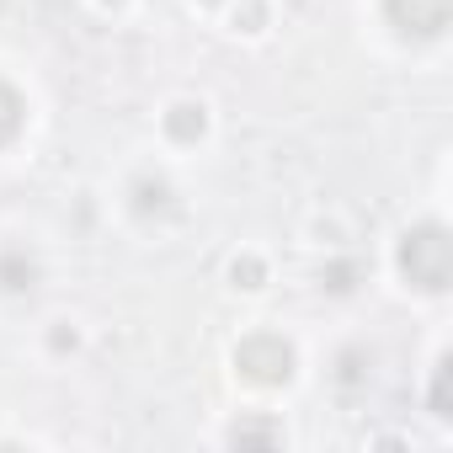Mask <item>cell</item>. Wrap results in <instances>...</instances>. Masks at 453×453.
<instances>
[{
  "instance_id": "cell-1",
  "label": "cell",
  "mask_w": 453,
  "mask_h": 453,
  "mask_svg": "<svg viewBox=\"0 0 453 453\" xmlns=\"http://www.w3.org/2000/svg\"><path fill=\"white\" fill-rule=\"evenodd\" d=\"M400 273L426 294H442L453 283V241L442 224H416L400 241Z\"/></svg>"
},
{
  "instance_id": "cell-2",
  "label": "cell",
  "mask_w": 453,
  "mask_h": 453,
  "mask_svg": "<svg viewBox=\"0 0 453 453\" xmlns=\"http://www.w3.org/2000/svg\"><path fill=\"white\" fill-rule=\"evenodd\" d=\"M235 368L251 379V384H288L294 379V347L283 336H246L241 352H235Z\"/></svg>"
},
{
  "instance_id": "cell-3",
  "label": "cell",
  "mask_w": 453,
  "mask_h": 453,
  "mask_svg": "<svg viewBox=\"0 0 453 453\" xmlns=\"http://www.w3.org/2000/svg\"><path fill=\"white\" fill-rule=\"evenodd\" d=\"M384 12L405 38H437L453 17V0H384Z\"/></svg>"
},
{
  "instance_id": "cell-4",
  "label": "cell",
  "mask_w": 453,
  "mask_h": 453,
  "mask_svg": "<svg viewBox=\"0 0 453 453\" xmlns=\"http://www.w3.org/2000/svg\"><path fill=\"white\" fill-rule=\"evenodd\" d=\"M22 118H27V107H22V96L0 81V144H12L17 134H22Z\"/></svg>"
},
{
  "instance_id": "cell-5",
  "label": "cell",
  "mask_w": 453,
  "mask_h": 453,
  "mask_svg": "<svg viewBox=\"0 0 453 453\" xmlns=\"http://www.w3.org/2000/svg\"><path fill=\"white\" fill-rule=\"evenodd\" d=\"M432 416H442V421L453 416V363H448V357H442L437 373H432Z\"/></svg>"
},
{
  "instance_id": "cell-6",
  "label": "cell",
  "mask_w": 453,
  "mask_h": 453,
  "mask_svg": "<svg viewBox=\"0 0 453 453\" xmlns=\"http://www.w3.org/2000/svg\"><path fill=\"white\" fill-rule=\"evenodd\" d=\"M165 128H171L176 139H197V134H203V107H192V102L176 107V112L165 118Z\"/></svg>"
},
{
  "instance_id": "cell-7",
  "label": "cell",
  "mask_w": 453,
  "mask_h": 453,
  "mask_svg": "<svg viewBox=\"0 0 453 453\" xmlns=\"http://www.w3.org/2000/svg\"><path fill=\"white\" fill-rule=\"evenodd\" d=\"M230 437H235L241 448H246V442H267V448H273V442H283V432H278V426H267V421H246V426H235Z\"/></svg>"
},
{
  "instance_id": "cell-8",
  "label": "cell",
  "mask_w": 453,
  "mask_h": 453,
  "mask_svg": "<svg viewBox=\"0 0 453 453\" xmlns=\"http://www.w3.org/2000/svg\"><path fill=\"white\" fill-rule=\"evenodd\" d=\"M235 283H241V288H257V283H262V262H251V257L235 262Z\"/></svg>"
}]
</instances>
